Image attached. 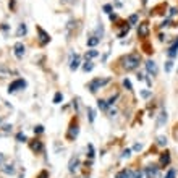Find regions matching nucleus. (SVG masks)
<instances>
[{"label": "nucleus", "mask_w": 178, "mask_h": 178, "mask_svg": "<svg viewBox=\"0 0 178 178\" xmlns=\"http://www.w3.org/2000/svg\"><path fill=\"white\" fill-rule=\"evenodd\" d=\"M2 29L7 33V31H8V25H2Z\"/></svg>", "instance_id": "nucleus-49"}, {"label": "nucleus", "mask_w": 178, "mask_h": 178, "mask_svg": "<svg viewBox=\"0 0 178 178\" xmlns=\"http://www.w3.org/2000/svg\"><path fill=\"white\" fill-rule=\"evenodd\" d=\"M37 178H49V173H47L45 170H44V172H41V173H39V177H37Z\"/></svg>", "instance_id": "nucleus-40"}, {"label": "nucleus", "mask_w": 178, "mask_h": 178, "mask_svg": "<svg viewBox=\"0 0 178 178\" xmlns=\"http://www.w3.org/2000/svg\"><path fill=\"white\" fill-rule=\"evenodd\" d=\"M99 55V50H96V49H91V50H88V52H86V60H91V58H96Z\"/></svg>", "instance_id": "nucleus-21"}, {"label": "nucleus", "mask_w": 178, "mask_h": 178, "mask_svg": "<svg viewBox=\"0 0 178 178\" xmlns=\"http://www.w3.org/2000/svg\"><path fill=\"white\" fill-rule=\"evenodd\" d=\"M88 118L91 123H94V120H96V112H94V109H91V107H88Z\"/></svg>", "instance_id": "nucleus-24"}, {"label": "nucleus", "mask_w": 178, "mask_h": 178, "mask_svg": "<svg viewBox=\"0 0 178 178\" xmlns=\"http://www.w3.org/2000/svg\"><path fill=\"white\" fill-rule=\"evenodd\" d=\"M41 133H44V126H42V125L34 126V134H41Z\"/></svg>", "instance_id": "nucleus-31"}, {"label": "nucleus", "mask_w": 178, "mask_h": 178, "mask_svg": "<svg viewBox=\"0 0 178 178\" xmlns=\"http://www.w3.org/2000/svg\"><path fill=\"white\" fill-rule=\"evenodd\" d=\"M3 131H11V125H5L3 126Z\"/></svg>", "instance_id": "nucleus-46"}, {"label": "nucleus", "mask_w": 178, "mask_h": 178, "mask_svg": "<svg viewBox=\"0 0 178 178\" xmlns=\"http://www.w3.org/2000/svg\"><path fill=\"white\" fill-rule=\"evenodd\" d=\"M170 25H172V21H170V18H167V19H165V21L160 25V28H167V26H170Z\"/></svg>", "instance_id": "nucleus-39"}, {"label": "nucleus", "mask_w": 178, "mask_h": 178, "mask_svg": "<svg viewBox=\"0 0 178 178\" xmlns=\"http://www.w3.org/2000/svg\"><path fill=\"white\" fill-rule=\"evenodd\" d=\"M94 68V63L92 62H91V60H88V62H86L84 63V65H83V70H84L86 71V73H88V71H91V70H92Z\"/></svg>", "instance_id": "nucleus-25"}, {"label": "nucleus", "mask_w": 178, "mask_h": 178, "mask_svg": "<svg viewBox=\"0 0 178 178\" xmlns=\"http://www.w3.org/2000/svg\"><path fill=\"white\" fill-rule=\"evenodd\" d=\"M78 167H80V157H78V156L71 157L70 162H68V172L70 173H74L78 170Z\"/></svg>", "instance_id": "nucleus-11"}, {"label": "nucleus", "mask_w": 178, "mask_h": 178, "mask_svg": "<svg viewBox=\"0 0 178 178\" xmlns=\"http://www.w3.org/2000/svg\"><path fill=\"white\" fill-rule=\"evenodd\" d=\"M36 31H37V41H39V44H41V45H47V44H49V42H50L49 33H45L41 26H36Z\"/></svg>", "instance_id": "nucleus-3"}, {"label": "nucleus", "mask_w": 178, "mask_h": 178, "mask_svg": "<svg viewBox=\"0 0 178 178\" xmlns=\"http://www.w3.org/2000/svg\"><path fill=\"white\" fill-rule=\"evenodd\" d=\"M13 50H15V55H16L18 60H21L23 57H25V52H26V47L23 42H16V44L13 45Z\"/></svg>", "instance_id": "nucleus-8"}, {"label": "nucleus", "mask_w": 178, "mask_h": 178, "mask_svg": "<svg viewBox=\"0 0 178 178\" xmlns=\"http://www.w3.org/2000/svg\"><path fill=\"white\" fill-rule=\"evenodd\" d=\"M178 13V8H175V7H172V8L168 10V16L172 18V16H175V15Z\"/></svg>", "instance_id": "nucleus-34"}, {"label": "nucleus", "mask_w": 178, "mask_h": 178, "mask_svg": "<svg viewBox=\"0 0 178 178\" xmlns=\"http://www.w3.org/2000/svg\"><path fill=\"white\" fill-rule=\"evenodd\" d=\"M109 81H110V78H105V80H101V78H96V80H92V81H91L89 84H88V89H89L92 94H96L97 91L101 89L102 86H105Z\"/></svg>", "instance_id": "nucleus-2"}, {"label": "nucleus", "mask_w": 178, "mask_h": 178, "mask_svg": "<svg viewBox=\"0 0 178 178\" xmlns=\"http://www.w3.org/2000/svg\"><path fill=\"white\" fill-rule=\"evenodd\" d=\"M130 156H131V149H125V151L121 152V157H123V159H128Z\"/></svg>", "instance_id": "nucleus-33"}, {"label": "nucleus", "mask_w": 178, "mask_h": 178, "mask_svg": "<svg viewBox=\"0 0 178 178\" xmlns=\"http://www.w3.org/2000/svg\"><path fill=\"white\" fill-rule=\"evenodd\" d=\"M3 160H5V156H3L2 152H0V167H2V165H3Z\"/></svg>", "instance_id": "nucleus-45"}, {"label": "nucleus", "mask_w": 178, "mask_h": 178, "mask_svg": "<svg viewBox=\"0 0 178 178\" xmlns=\"http://www.w3.org/2000/svg\"><path fill=\"white\" fill-rule=\"evenodd\" d=\"M167 120H168V113H167V110H165V109H162L160 112H159V115H157L156 128H162V126L167 123Z\"/></svg>", "instance_id": "nucleus-6"}, {"label": "nucleus", "mask_w": 178, "mask_h": 178, "mask_svg": "<svg viewBox=\"0 0 178 178\" xmlns=\"http://www.w3.org/2000/svg\"><path fill=\"white\" fill-rule=\"evenodd\" d=\"M80 134V125H78L76 120H73L70 123V128H68V133H66V138H68L70 141L76 139V136Z\"/></svg>", "instance_id": "nucleus-4"}, {"label": "nucleus", "mask_w": 178, "mask_h": 178, "mask_svg": "<svg viewBox=\"0 0 178 178\" xmlns=\"http://www.w3.org/2000/svg\"><path fill=\"white\" fill-rule=\"evenodd\" d=\"M136 80H138V81H144V74H142V73H138V74H136Z\"/></svg>", "instance_id": "nucleus-43"}, {"label": "nucleus", "mask_w": 178, "mask_h": 178, "mask_svg": "<svg viewBox=\"0 0 178 178\" xmlns=\"http://www.w3.org/2000/svg\"><path fill=\"white\" fill-rule=\"evenodd\" d=\"M159 165H149V167H146V172H147L149 178H157L159 177Z\"/></svg>", "instance_id": "nucleus-13"}, {"label": "nucleus", "mask_w": 178, "mask_h": 178, "mask_svg": "<svg viewBox=\"0 0 178 178\" xmlns=\"http://www.w3.org/2000/svg\"><path fill=\"white\" fill-rule=\"evenodd\" d=\"M133 175H134V172L125 168V170H120V172L117 173V178H133Z\"/></svg>", "instance_id": "nucleus-15"}, {"label": "nucleus", "mask_w": 178, "mask_h": 178, "mask_svg": "<svg viewBox=\"0 0 178 178\" xmlns=\"http://www.w3.org/2000/svg\"><path fill=\"white\" fill-rule=\"evenodd\" d=\"M151 91H141V97H144V99H147V97H151Z\"/></svg>", "instance_id": "nucleus-38"}, {"label": "nucleus", "mask_w": 178, "mask_h": 178, "mask_svg": "<svg viewBox=\"0 0 178 178\" xmlns=\"http://www.w3.org/2000/svg\"><path fill=\"white\" fill-rule=\"evenodd\" d=\"M28 34V26L25 25V23H19L18 25V29H16V36L18 37H23V36Z\"/></svg>", "instance_id": "nucleus-16"}, {"label": "nucleus", "mask_w": 178, "mask_h": 178, "mask_svg": "<svg viewBox=\"0 0 178 178\" xmlns=\"http://www.w3.org/2000/svg\"><path fill=\"white\" fill-rule=\"evenodd\" d=\"M96 36L102 39V36H104V28H102V25H99V26H97V33H96Z\"/></svg>", "instance_id": "nucleus-32"}, {"label": "nucleus", "mask_w": 178, "mask_h": 178, "mask_svg": "<svg viewBox=\"0 0 178 178\" xmlns=\"http://www.w3.org/2000/svg\"><path fill=\"white\" fill-rule=\"evenodd\" d=\"M123 88H126L128 91H133V86H131V81L126 78V80H123Z\"/></svg>", "instance_id": "nucleus-30"}, {"label": "nucleus", "mask_w": 178, "mask_h": 178, "mask_svg": "<svg viewBox=\"0 0 178 178\" xmlns=\"http://www.w3.org/2000/svg\"><path fill=\"white\" fill-rule=\"evenodd\" d=\"M2 170H3V173H7V175H13L15 173V167L11 164H3Z\"/></svg>", "instance_id": "nucleus-18"}, {"label": "nucleus", "mask_w": 178, "mask_h": 178, "mask_svg": "<svg viewBox=\"0 0 178 178\" xmlns=\"http://www.w3.org/2000/svg\"><path fill=\"white\" fill-rule=\"evenodd\" d=\"M88 149H89L88 157H89V159H92V157H94V146H92V144H89V146H88Z\"/></svg>", "instance_id": "nucleus-36"}, {"label": "nucleus", "mask_w": 178, "mask_h": 178, "mask_svg": "<svg viewBox=\"0 0 178 178\" xmlns=\"http://www.w3.org/2000/svg\"><path fill=\"white\" fill-rule=\"evenodd\" d=\"M102 10H104L105 13H109V15H110V13H112V10H113V7H112V5H109V3H107V5H104V8H102Z\"/></svg>", "instance_id": "nucleus-35"}, {"label": "nucleus", "mask_w": 178, "mask_h": 178, "mask_svg": "<svg viewBox=\"0 0 178 178\" xmlns=\"http://www.w3.org/2000/svg\"><path fill=\"white\" fill-rule=\"evenodd\" d=\"M165 178H175V170L170 168L168 172H167V175H165Z\"/></svg>", "instance_id": "nucleus-37"}, {"label": "nucleus", "mask_w": 178, "mask_h": 178, "mask_svg": "<svg viewBox=\"0 0 178 178\" xmlns=\"http://www.w3.org/2000/svg\"><path fill=\"white\" fill-rule=\"evenodd\" d=\"M99 42H101V37H97L96 34L91 36V37H88V47H96Z\"/></svg>", "instance_id": "nucleus-17"}, {"label": "nucleus", "mask_w": 178, "mask_h": 178, "mask_svg": "<svg viewBox=\"0 0 178 178\" xmlns=\"http://www.w3.org/2000/svg\"><path fill=\"white\" fill-rule=\"evenodd\" d=\"M167 138H165V136H159V138H157V144H159V146H167Z\"/></svg>", "instance_id": "nucleus-29"}, {"label": "nucleus", "mask_w": 178, "mask_h": 178, "mask_svg": "<svg viewBox=\"0 0 178 178\" xmlns=\"http://www.w3.org/2000/svg\"><path fill=\"white\" fill-rule=\"evenodd\" d=\"M26 88V81L21 80V78H18V80H15L13 83H10L8 86V94H15L18 89H25Z\"/></svg>", "instance_id": "nucleus-5"}, {"label": "nucleus", "mask_w": 178, "mask_h": 178, "mask_svg": "<svg viewBox=\"0 0 178 178\" xmlns=\"http://www.w3.org/2000/svg\"><path fill=\"white\" fill-rule=\"evenodd\" d=\"M146 70H147V73L152 74V76H157V73H159L157 63L154 62V60H147V62H146Z\"/></svg>", "instance_id": "nucleus-10"}, {"label": "nucleus", "mask_w": 178, "mask_h": 178, "mask_svg": "<svg viewBox=\"0 0 178 178\" xmlns=\"http://www.w3.org/2000/svg\"><path fill=\"white\" fill-rule=\"evenodd\" d=\"M141 147H142L141 144H134V147H133V149H134V151H141Z\"/></svg>", "instance_id": "nucleus-47"}, {"label": "nucleus", "mask_w": 178, "mask_h": 178, "mask_svg": "<svg viewBox=\"0 0 178 178\" xmlns=\"http://www.w3.org/2000/svg\"><path fill=\"white\" fill-rule=\"evenodd\" d=\"M133 178H149V175H147V172H146V168H141V170H136V172H134Z\"/></svg>", "instance_id": "nucleus-20"}, {"label": "nucleus", "mask_w": 178, "mask_h": 178, "mask_svg": "<svg viewBox=\"0 0 178 178\" xmlns=\"http://www.w3.org/2000/svg\"><path fill=\"white\" fill-rule=\"evenodd\" d=\"M16 141H18V142H26V141H28L26 134H25V133H21V131H19V133L16 134Z\"/></svg>", "instance_id": "nucleus-27"}, {"label": "nucleus", "mask_w": 178, "mask_h": 178, "mask_svg": "<svg viewBox=\"0 0 178 178\" xmlns=\"http://www.w3.org/2000/svg\"><path fill=\"white\" fill-rule=\"evenodd\" d=\"M29 149H31L33 152L39 154V152H42V151H44V144H42V141L34 139V141H31V142H29Z\"/></svg>", "instance_id": "nucleus-9"}, {"label": "nucleus", "mask_w": 178, "mask_h": 178, "mask_svg": "<svg viewBox=\"0 0 178 178\" xmlns=\"http://www.w3.org/2000/svg\"><path fill=\"white\" fill-rule=\"evenodd\" d=\"M97 107H99L101 110H107L110 105H109V102H107L105 99H99V101H97Z\"/></svg>", "instance_id": "nucleus-22"}, {"label": "nucleus", "mask_w": 178, "mask_h": 178, "mask_svg": "<svg viewBox=\"0 0 178 178\" xmlns=\"http://www.w3.org/2000/svg\"><path fill=\"white\" fill-rule=\"evenodd\" d=\"M109 115H110V117H115V115H117V109H112V110L109 112Z\"/></svg>", "instance_id": "nucleus-44"}, {"label": "nucleus", "mask_w": 178, "mask_h": 178, "mask_svg": "<svg viewBox=\"0 0 178 178\" xmlns=\"http://www.w3.org/2000/svg\"><path fill=\"white\" fill-rule=\"evenodd\" d=\"M8 7H10L11 10H15V7H16V2H15V0H10V2H8Z\"/></svg>", "instance_id": "nucleus-41"}, {"label": "nucleus", "mask_w": 178, "mask_h": 178, "mask_svg": "<svg viewBox=\"0 0 178 178\" xmlns=\"http://www.w3.org/2000/svg\"><path fill=\"white\" fill-rule=\"evenodd\" d=\"M60 2H63V3H74L76 0H60Z\"/></svg>", "instance_id": "nucleus-48"}, {"label": "nucleus", "mask_w": 178, "mask_h": 178, "mask_svg": "<svg viewBox=\"0 0 178 178\" xmlns=\"http://www.w3.org/2000/svg\"><path fill=\"white\" fill-rule=\"evenodd\" d=\"M62 101H63V94H62V92H55V96H54V104H60Z\"/></svg>", "instance_id": "nucleus-26"}, {"label": "nucleus", "mask_w": 178, "mask_h": 178, "mask_svg": "<svg viewBox=\"0 0 178 178\" xmlns=\"http://www.w3.org/2000/svg\"><path fill=\"white\" fill-rule=\"evenodd\" d=\"M164 68H165V73H170V71H172V68H173V62H172V60H167V62H165V66H164Z\"/></svg>", "instance_id": "nucleus-28"}, {"label": "nucleus", "mask_w": 178, "mask_h": 178, "mask_svg": "<svg viewBox=\"0 0 178 178\" xmlns=\"http://www.w3.org/2000/svg\"><path fill=\"white\" fill-rule=\"evenodd\" d=\"M109 18H110V21H117V19H118V16H117L115 13H110V15H109Z\"/></svg>", "instance_id": "nucleus-42"}, {"label": "nucleus", "mask_w": 178, "mask_h": 178, "mask_svg": "<svg viewBox=\"0 0 178 178\" xmlns=\"http://www.w3.org/2000/svg\"><path fill=\"white\" fill-rule=\"evenodd\" d=\"M121 66H123V70L126 71H133L136 68H139V63H141V55L138 52H131L128 55H125V57H121Z\"/></svg>", "instance_id": "nucleus-1"}, {"label": "nucleus", "mask_w": 178, "mask_h": 178, "mask_svg": "<svg viewBox=\"0 0 178 178\" xmlns=\"http://www.w3.org/2000/svg\"><path fill=\"white\" fill-rule=\"evenodd\" d=\"M80 63H81V57H80V55L74 54V57L71 55V60H70V70H71V71H76L78 68H80Z\"/></svg>", "instance_id": "nucleus-12"}, {"label": "nucleus", "mask_w": 178, "mask_h": 178, "mask_svg": "<svg viewBox=\"0 0 178 178\" xmlns=\"http://www.w3.org/2000/svg\"><path fill=\"white\" fill-rule=\"evenodd\" d=\"M138 21H139V16H138L136 13L134 15H130L128 16V25L131 26V25H138Z\"/></svg>", "instance_id": "nucleus-23"}, {"label": "nucleus", "mask_w": 178, "mask_h": 178, "mask_svg": "<svg viewBox=\"0 0 178 178\" xmlns=\"http://www.w3.org/2000/svg\"><path fill=\"white\" fill-rule=\"evenodd\" d=\"M138 36H139L141 39H146L149 36V25L146 21H142L138 25Z\"/></svg>", "instance_id": "nucleus-7"}, {"label": "nucleus", "mask_w": 178, "mask_h": 178, "mask_svg": "<svg viewBox=\"0 0 178 178\" xmlns=\"http://www.w3.org/2000/svg\"><path fill=\"white\" fill-rule=\"evenodd\" d=\"M170 164V154L168 152H162L160 154V160H159V165L160 167H165V165Z\"/></svg>", "instance_id": "nucleus-14"}, {"label": "nucleus", "mask_w": 178, "mask_h": 178, "mask_svg": "<svg viewBox=\"0 0 178 178\" xmlns=\"http://www.w3.org/2000/svg\"><path fill=\"white\" fill-rule=\"evenodd\" d=\"M0 74H2V76H7V74H15V71L11 70V68H8V66H5V65H2V63H0Z\"/></svg>", "instance_id": "nucleus-19"}]
</instances>
